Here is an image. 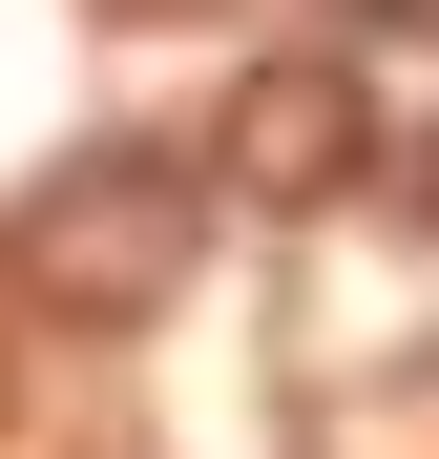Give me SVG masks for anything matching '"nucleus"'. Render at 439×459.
I'll return each mask as SVG.
<instances>
[{
	"mask_svg": "<svg viewBox=\"0 0 439 459\" xmlns=\"http://www.w3.org/2000/svg\"><path fill=\"white\" fill-rule=\"evenodd\" d=\"M209 146H63V168L22 188V272H42V314H168L189 251H209Z\"/></svg>",
	"mask_w": 439,
	"mask_h": 459,
	"instance_id": "1",
	"label": "nucleus"
},
{
	"mask_svg": "<svg viewBox=\"0 0 439 459\" xmlns=\"http://www.w3.org/2000/svg\"><path fill=\"white\" fill-rule=\"evenodd\" d=\"M356 168H377V84H356V63H251V84L209 105V188L231 209H335Z\"/></svg>",
	"mask_w": 439,
	"mask_h": 459,
	"instance_id": "2",
	"label": "nucleus"
},
{
	"mask_svg": "<svg viewBox=\"0 0 439 459\" xmlns=\"http://www.w3.org/2000/svg\"><path fill=\"white\" fill-rule=\"evenodd\" d=\"M356 22H439V0H356Z\"/></svg>",
	"mask_w": 439,
	"mask_h": 459,
	"instance_id": "3",
	"label": "nucleus"
},
{
	"mask_svg": "<svg viewBox=\"0 0 439 459\" xmlns=\"http://www.w3.org/2000/svg\"><path fill=\"white\" fill-rule=\"evenodd\" d=\"M418 209H439V126H418Z\"/></svg>",
	"mask_w": 439,
	"mask_h": 459,
	"instance_id": "4",
	"label": "nucleus"
}]
</instances>
